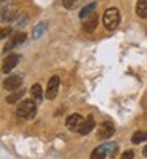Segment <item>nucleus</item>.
I'll return each instance as SVG.
<instances>
[{"mask_svg": "<svg viewBox=\"0 0 147 159\" xmlns=\"http://www.w3.org/2000/svg\"><path fill=\"white\" fill-rule=\"evenodd\" d=\"M19 60H21L19 55H10V57H6L3 60V64H2V71L3 72H11L13 68L19 63Z\"/></svg>", "mask_w": 147, "mask_h": 159, "instance_id": "obj_8", "label": "nucleus"}, {"mask_svg": "<svg viewBox=\"0 0 147 159\" xmlns=\"http://www.w3.org/2000/svg\"><path fill=\"white\" fill-rule=\"evenodd\" d=\"M142 154H144V157H147V146L142 149Z\"/></svg>", "mask_w": 147, "mask_h": 159, "instance_id": "obj_23", "label": "nucleus"}, {"mask_svg": "<svg viewBox=\"0 0 147 159\" xmlns=\"http://www.w3.org/2000/svg\"><path fill=\"white\" fill-rule=\"evenodd\" d=\"M37 113V105L34 100H24L19 103V106L16 109V116L21 120H29L35 116Z\"/></svg>", "mask_w": 147, "mask_h": 159, "instance_id": "obj_1", "label": "nucleus"}, {"mask_svg": "<svg viewBox=\"0 0 147 159\" xmlns=\"http://www.w3.org/2000/svg\"><path fill=\"white\" fill-rule=\"evenodd\" d=\"M11 34V27H2L0 29V39H5V37H8Z\"/></svg>", "mask_w": 147, "mask_h": 159, "instance_id": "obj_21", "label": "nucleus"}, {"mask_svg": "<svg viewBox=\"0 0 147 159\" xmlns=\"http://www.w3.org/2000/svg\"><path fill=\"white\" fill-rule=\"evenodd\" d=\"M31 97L32 100L37 103V101H42L43 98V92H42V87H40V84H34L32 89H31Z\"/></svg>", "mask_w": 147, "mask_h": 159, "instance_id": "obj_13", "label": "nucleus"}, {"mask_svg": "<svg viewBox=\"0 0 147 159\" xmlns=\"http://www.w3.org/2000/svg\"><path fill=\"white\" fill-rule=\"evenodd\" d=\"M16 16H18V8L15 5L3 7L2 11H0V20L2 21H15Z\"/></svg>", "mask_w": 147, "mask_h": 159, "instance_id": "obj_5", "label": "nucleus"}, {"mask_svg": "<svg viewBox=\"0 0 147 159\" xmlns=\"http://www.w3.org/2000/svg\"><path fill=\"white\" fill-rule=\"evenodd\" d=\"M23 95H24V92H23V90L16 92V93H11V95H10V97L6 98V101H8V103H16V101L19 100V98H21Z\"/></svg>", "mask_w": 147, "mask_h": 159, "instance_id": "obj_20", "label": "nucleus"}, {"mask_svg": "<svg viewBox=\"0 0 147 159\" xmlns=\"http://www.w3.org/2000/svg\"><path fill=\"white\" fill-rule=\"evenodd\" d=\"M115 132V127L114 124H110V122H103V124H99V129H98V137L101 140H106L109 137H112Z\"/></svg>", "mask_w": 147, "mask_h": 159, "instance_id": "obj_7", "label": "nucleus"}, {"mask_svg": "<svg viewBox=\"0 0 147 159\" xmlns=\"http://www.w3.org/2000/svg\"><path fill=\"white\" fill-rule=\"evenodd\" d=\"M145 140H147V132H136V134L131 137V142H133L134 145L142 143V142H145Z\"/></svg>", "mask_w": 147, "mask_h": 159, "instance_id": "obj_17", "label": "nucleus"}, {"mask_svg": "<svg viewBox=\"0 0 147 159\" xmlns=\"http://www.w3.org/2000/svg\"><path fill=\"white\" fill-rule=\"evenodd\" d=\"M26 40V34L24 32H18V34H15V37L8 42L6 45H5V52H8V50H11L13 47H16V45H19V43H23Z\"/></svg>", "mask_w": 147, "mask_h": 159, "instance_id": "obj_11", "label": "nucleus"}, {"mask_svg": "<svg viewBox=\"0 0 147 159\" xmlns=\"http://www.w3.org/2000/svg\"><path fill=\"white\" fill-rule=\"evenodd\" d=\"M45 31H47V23L37 24V26L34 27V31H32V37H34V39H40V37L45 34Z\"/></svg>", "mask_w": 147, "mask_h": 159, "instance_id": "obj_15", "label": "nucleus"}, {"mask_svg": "<svg viewBox=\"0 0 147 159\" xmlns=\"http://www.w3.org/2000/svg\"><path fill=\"white\" fill-rule=\"evenodd\" d=\"M133 157H134L133 149H128V151H125V153L122 154V157H120V159H133Z\"/></svg>", "mask_w": 147, "mask_h": 159, "instance_id": "obj_22", "label": "nucleus"}, {"mask_svg": "<svg viewBox=\"0 0 147 159\" xmlns=\"http://www.w3.org/2000/svg\"><path fill=\"white\" fill-rule=\"evenodd\" d=\"M136 13L139 18H142V20H147V0H137Z\"/></svg>", "mask_w": 147, "mask_h": 159, "instance_id": "obj_12", "label": "nucleus"}, {"mask_svg": "<svg viewBox=\"0 0 147 159\" xmlns=\"http://www.w3.org/2000/svg\"><path fill=\"white\" fill-rule=\"evenodd\" d=\"M83 117H82L80 114H70L66 120V125L69 130H72V132H78V129L82 127V124H83Z\"/></svg>", "mask_w": 147, "mask_h": 159, "instance_id": "obj_6", "label": "nucleus"}, {"mask_svg": "<svg viewBox=\"0 0 147 159\" xmlns=\"http://www.w3.org/2000/svg\"><path fill=\"white\" fill-rule=\"evenodd\" d=\"M106 148H104V145L103 146H98L93 153H91V157L90 159H106Z\"/></svg>", "mask_w": 147, "mask_h": 159, "instance_id": "obj_16", "label": "nucleus"}, {"mask_svg": "<svg viewBox=\"0 0 147 159\" xmlns=\"http://www.w3.org/2000/svg\"><path fill=\"white\" fill-rule=\"evenodd\" d=\"M58 90H59V77L58 76H53L48 80V87H47V98L48 100H54L58 95Z\"/></svg>", "mask_w": 147, "mask_h": 159, "instance_id": "obj_4", "label": "nucleus"}, {"mask_svg": "<svg viewBox=\"0 0 147 159\" xmlns=\"http://www.w3.org/2000/svg\"><path fill=\"white\" fill-rule=\"evenodd\" d=\"M83 0H62V5L64 8H67V10H74V8H77Z\"/></svg>", "mask_w": 147, "mask_h": 159, "instance_id": "obj_18", "label": "nucleus"}, {"mask_svg": "<svg viewBox=\"0 0 147 159\" xmlns=\"http://www.w3.org/2000/svg\"><path fill=\"white\" fill-rule=\"evenodd\" d=\"M98 21H99V18H98V15H91V16H88L86 20L83 21V31L85 32H91V31H94L96 29V26H98Z\"/></svg>", "mask_w": 147, "mask_h": 159, "instance_id": "obj_9", "label": "nucleus"}, {"mask_svg": "<svg viewBox=\"0 0 147 159\" xmlns=\"http://www.w3.org/2000/svg\"><path fill=\"white\" fill-rule=\"evenodd\" d=\"M21 84H23V77L21 76H10V77H6L5 82H3V89L8 90V92H15L21 87Z\"/></svg>", "mask_w": 147, "mask_h": 159, "instance_id": "obj_3", "label": "nucleus"}, {"mask_svg": "<svg viewBox=\"0 0 147 159\" xmlns=\"http://www.w3.org/2000/svg\"><path fill=\"white\" fill-rule=\"evenodd\" d=\"M94 8H96V3H90V5L83 7V8H82V10H80V13H78L80 20H86V18H88L90 15H93Z\"/></svg>", "mask_w": 147, "mask_h": 159, "instance_id": "obj_14", "label": "nucleus"}, {"mask_svg": "<svg viewBox=\"0 0 147 159\" xmlns=\"http://www.w3.org/2000/svg\"><path fill=\"white\" fill-rule=\"evenodd\" d=\"M104 148H106V153L110 156V157H114L115 154H117V143H106L104 145Z\"/></svg>", "mask_w": 147, "mask_h": 159, "instance_id": "obj_19", "label": "nucleus"}, {"mask_svg": "<svg viewBox=\"0 0 147 159\" xmlns=\"http://www.w3.org/2000/svg\"><path fill=\"white\" fill-rule=\"evenodd\" d=\"M103 23L106 26V29H109V31L117 29L118 24H120V11L117 8H109V10H106V13L103 16Z\"/></svg>", "mask_w": 147, "mask_h": 159, "instance_id": "obj_2", "label": "nucleus"}, {"mask_svg": "<svg viewBox=\"0 0 147 159\" xmlns=\"http://www.w3.org/2000/svg\"><path fill=\"white\" fill-rule=\"evenodd\" d=\"M0 2H6V0H0Z\"/></svg>", "mask_w": 147, "mask_h": 159, "instance_id": "obj_24", "label": "nucleus"}, {"mask_svg": "<svg viewBox=\"0 0 147 159\" xmlns=\"http://www.w3.org/2000/svg\"><path fill=\"white\" fill-rule=\"evenodd\" d=\"M93 129H94V119L90 116V117H86V119L83 120L82 127L78 129V134H80V135H88Z\"/></svg>", "mask_w": 147, "mask_h": 159, "instance_id": "obj_10", "label": "nucleus"}]
</instances>
